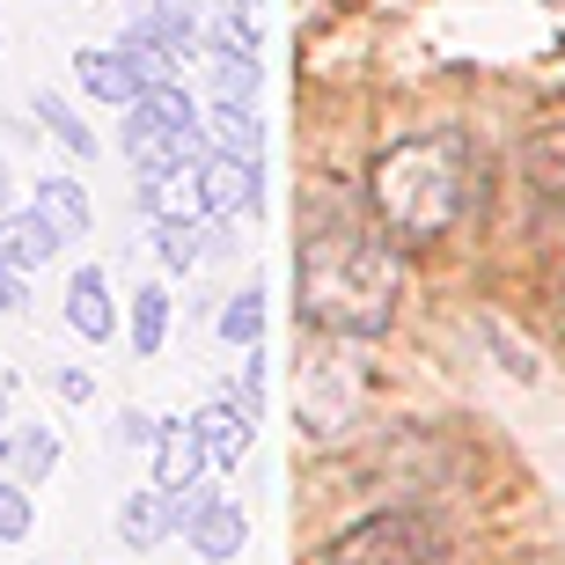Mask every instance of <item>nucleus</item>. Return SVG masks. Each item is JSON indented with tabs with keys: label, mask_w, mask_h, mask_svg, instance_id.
I'll return each mask as SVG.
<instances>
[{
	"label": "nucleus",
	"mask_w": 565,
	"mask_h": 565,
	"mask_svg": "<svg viewBox=\"0 0 565 565\" xmlns=\"http://www.w3.org/2000/svg\"><path fill=\"white\" fill-rule=\"evenodd\" d=\"M367 199H375V221L397 243H434L462 221L470 206V147L462 132H419V140L382 147L375 169H367Z\"/></svg>",
	"instance_id": "f03ea898"
},
{
	"label": "nucleus",
	"mask_w": 565,
	"mask_h": 565,
	"mask_svg": "<svg viewBox=\"0 0 565 565\" xmlns=\"http://www.w3.org/2000/svg\"><path fill=\"white\" fill-rule=\"evenodd\" d=\"M294 287H301V316L345 338H382L397 316L404 265L390 250V228H367L353 213L323 221V206L309 199V228H301V257H294Z\"/></svg>",
	"instance_id": "f257e3e1"
},
{
	"label": "nucleus",
	"mask_w": 565,
	"mask_h": 565,
	"mask_svg": "<svg viewBox=\"0 0 565 565\" xmlns=\"http://www.w3.org/2000/svg\"><path fill=\"white\" fill-rule=\"evenodd\" d=\"M206 88H213V104H257L265 66H257V52H221V44H206Z\"/></svg>",
	"instance_id": "2eb2a0df"
},
{
	"label": "nucleus",
	"mask_w": 565,
	"mask_h": 565,
	"mask_svg": "<svg viewBox=\"0 0 565 565\" xmlns=\"http://www.w3.org/2000/svg\"><path fill=\"white\" fill-rule=\"evenodd\" d=\"M0 456L15 462L22 484H44L60 470V434H52V426H15V434H0Z\"/></svg>",
	"instance_id": "a211bd4d"
},
{
	"label": "nucleus",
	"mask_w": 565,
	"mask_h": 565,
	"mask_svg": "<svg viewBox=\"0 0 565 565\" xmlns=\"http://www.w3.org/2000/svg\"><path fill=\"white\" fill-rule=\"evenodd\" d=\"M250 434H257V426L243 419L235 404H206V412H199V440H206L213 470H235V462L250 456Z\"/></svg>",
	"instance_id": "f3484780"
},
{
	"label": "nucleus",
	"mask_w": 565,
	"mask_h": 565,
	"mask_svg": "<svg viewBox=\"0 0 565 565\" xmlns=\"http://www.w3.org/2000/svg\"><path fill=\"white\" fill-rule=\"evenodd\" d=\"M162 338H169V294L147 279V287L132 294V353L154 360V353H162Z\"/></svg>",
	"instance_id": "5701e85b"
},
{
	"label": "nucleus",
	"mask_w": 565,
	"mask_h": 565,
	"mask_svg": "<svg viewBox=\"0 0 565 565\" xmlns=\"http://www.w3.org/2000/svg\"><path fill=\"white\" fill-rule=\"evenodd\" d=\"M154 434H162V419H147V412H118V440H126V448H154Z\"/></svg>",
	"instance_id": "cd10ccee"
},
{
	"label": "nucleus",
	"mask_w": 565,
	"mask_h": 565,
	"mask_svg": "<svg viewBox=\"0 0 565 565\" xmlns=\"http://www.w3.org/2000/svg\"><path fill=\"white\" fill-rule=\"evenodd\" d=\"M118 44H126V52H132V66L147 74V88H162V82H177V74H184V60H177V52H169L162 38H147L140 22H132V30H126Z\"/></svg>",
	"instance_id": "b1692460"
},
{
	"label": "nucleus",
	"mask_w": 565,
	"mask_h": 565,
	"mask_svg": "<svg viewBox=\"0 0 565 565\" xmlns=\"http://www.w3.org/2000/svg\"><path fill=\"white\" fill-rule=\"evenodd\" d=\"M66 331H74V338H96V345L118 331V309H110L104 265H82V273L66 279Z\"/></svg>",
	"instance_id": "9b49d317"
},
{
	"label": "nucleus",
	"mask_w": 565,
	"mask_h": 565,
	"mask_svg": "<svg viewBox=\"0 0 565 565\" xmlns=\"http://www.w3.org/2000/svg\"><path fill=\"white\" fill-rule=\"evenodd\" d=\"M206 147H221V154H265V126H257V104H206Z\"/></svg>",
	"instance_id": "dca6fc26"
},
{
	"label": "nucleus",
	"mask_w": 565,
	"mask_h": 565,
	"mask_svg": "<svg viewBox=\"0 0 565 565\" xmlns=\"http://www.w3.org/2000/svg\"><path fill=\"white\" fill-rule=\"evenodd\" d=\"M206 470L213 462H206V440H199V419H162V434H154V484L162 492H184Z\"/></svg>",
	"instance_id": "6e6552de"
},
{
	"label": "nucleus",
	"mask_w": 565,
	"mask_h": 565,
	"mask_svg": "<svg viewBox=\"0 0 565 565\" xmlns=\"http://www.w3.org/2000/svg\"><path fill=\"white\" fill-rule=\"evenodd\" d=\"M0 191H8V162H0Z\"/></svg>",
	"instance_id": "2f4dec72"
},
{
	"label": "nucleus",
	"mask_w": 565,
	"mask_h": 565,
	"mask_svg": "<svg viewBox=\"0 0 565 565\" xmlns=\"http://www.w3.org/2000/svg\"><path fill=\"white\" fill-rule=\"evenodd\" d=\"M529 184H536V206L544 213L565 206V126H544L529 140Z\"/></svg>",
	"instance_id": "6ab92c4d"
},
{
	"label": "nucleus",
	"mask_w": 565,
	"mask_h": 565,
	"mask_svg": "<svg viewBox=\"0 0 565 565\" xmlns=\"http://www.w3.org/2000/svg\"><path fill=\"white\" fill-rule=\"evenodd\" d=\"M22 309H30V273L0 265V316H22Z\"/></svg>",
	"instance_id": "bb28decb"
},
{
	"label": "nucleus",
	"mask_w": 565,
	"mask_h": 565,
	"mask_svg": "<svg viewBox=\"0 0 565 565\" xmlns=\"http://www.w3.org/2000/svg\"><path fill=\"white\" fill-rule=\"evenodd\" d=\"M440 558H448V522L434 507H382V514H360L353 529H338L316 565H440Z\"/></svg>",
	"instance_id": "7ed1b4c3"
},
{
	"label": "nucleus",
	"mask_w": 565,
	"mask_h": 565,
	"mask_svg": "<svg viewBox=\"0 0 565 565\" xmlns=\"http://www.w3.org/2000/svg\"><path fill=\"white\" fill-rule=\"evenodd\" d=\"M154 257H162V273H191L206 257V213L199 221H154Z\"/></svg>",
	"instance_id": "4be33fe9"
},
{
	"label": "nucleus",
	"mask_w": 565,
	"mask_h": 565,
	"mask_svg": "<svg viewBox=\"0 0 565 565\" xmlns=\"http://www.w3.org/2000/svg\"><path fill=\"white\" fill-rule=\"evenodd\" d=\"M38 213L66 235V243H82V235L96 228V206H88L82 177H38Z\"/></svg>",
	"instance_id": "4468645a"
},
{
	"label": "nucleus",
	"mask_w": 565,
	"mask_h": 565,
	"mask_svg": "<svg viewBox=\"0 0 565 565\" xmlns=\"http://www.w3.org/2000/svg\"><path fill=\"white\" fill-rule=\"evenodd\" d=\"M199 206L221 213V221H250V213H265V169H257L250 154H221V147H206V154H199Z\"/></svg>",
	"instance_id": "39448f33"
},
{
	"label": "nucleus",
	"mask_w": 565,
	"mask_h": 565,
	"mask_svg": "<svg viewBox=\"0 0 565 565\" xmlns=\"http://www.w3.org/2000/svg\"><path fill=\"white\" fill-rule=\"evenodd\" d=\"M199 147H206V126H199V110L177 82L147 88L140 104H126V154L140 177H162L177 162H199Z\"/></svg>",
	"instance_id": "20e7f679"
},
{
	"label": "nucleus",
	"mask_w": 565,
	"mask_h": 565,
	"mask_svg": "<svg viewBox=\"0 0 565 565\" xmlns=\"http://www.w3.org/2000/svg\"><path fill=\"white\" fill-rule=\"evenodd\" d=\"M228 8H243V15H257V8H265V0H228Z\"/></svg>",
	"instance_id": "c756f323"
},
{
	"label": "nucleus",
	"mask_w": 565,
	"mask_h": 565,
	"mask_svg": "<svg viewBox=\"0 0 565 565\" xmlns=\"http://www.w3.org/2000/svg\"><path fill=\"white\" fill-rule=\"evenodd\" d=\"M213 338H228V345H243L250 353L257 338H265V287H243L221 301V316H213Z\"/></svg>",
	"instance_id": "412c9836"
},
{
	"label": "nucleus",
	"mask_w": 565,
	"mask_h": 565,
	"mask_svg": "<svg viewBox=\"0 0 565 565\" xmlns=\"http://www.w3.org/2000/svg\"><path fill=\"white\" fill-rule=\"evenodd\" d=\"M74 82H82V96H96V104H140L147 96V74L132 66L126 44H82L74 52Z\"/></svg>",
	"instance_id": "423d86ee"
},
{
	"label": "nucleus",
	"mask_w": 565,
	"mask_h": 565,
	"mask_svg": "<svg viewBox=\"0 0 565 565\" xmlns=\"http://www.w3.org/2000/svg\"><path fill=\"white\" fill-rule=\"evenodd\" d=\"M140 206L147 221H199V162H177L162 177H140Z\"/></svg>",
	"instance_id": "ddd939ff"
},
{
	"label": "nucleus",
	"mask_w": 565,
	"mask_h": 565,
	"mask_svg": "<svg viewBox=\"0 0 565 565\" xmlns=\"http://www.w3.org/2000/svg\"><path fill=\"white\" fill-rule=\"evenodd\" d=\"M558 301H565V287H558Z\"/></svg>",
	"instance_id": "473e14b6"
},
{
	"label": "nucleus",
	"mask_w": 565,
	"mask_h": 565,
	"mask_svg": "<svg viewBox=\"0 0 565 565\" xmlns=\"http://www.w3.org/2000/svg\"><path fill=\"white\" fill-rule=\"evenodd\" d=\"M30 529H38V500H30V484L0 478V544H30Z\"/></svg>",
	"instance_id": "393cba45"
},
{
	"label": "nucleus",
	"mask_w": 565,
	"mask_h": 565,
	"mask_svg": "<svg viewBox=\"0 0 565 565\" xmlns=\"http://www.w3.org/2000/svg\"><path fill=\"white\" fill-rule=\"evenodd\" d=\"M30 110H38V126L52 132V140H60L66 154H74V162H96V132H88V118H82L74 104H66V96L38 88V104H30Z\"/></svg>",
	"instance_id": "aec40b11"
},
{
	"label": "nucleus",
	"mask_w": 565,
	"mask_h": 565,
	"mask_svg": "<svg viewBox=\"0 0 565 565\" xmlns=\"http://www.w3.org/2000/svg\"><path fill=\"white\" fill-rule=\"evenodd\" d=\"M0 419H8V382H0Z\"/></svg>",
	"instance_id": "7c9ffc66"
},
{
	"label": "nucleus",
	"mask_w": 565,
	"mask_h": 565,
	"mask_svg": "<svg viewBox=\"0 0 565 565\" xmlns=\"http://www.w3.org/2000/svg\"><path fill=\"white\" fill-rule=\"evenodd\" d=\"M52 382H60V397H66V404H88V397H96V382H88L82 367H60Z\"/></svg>",
	"instance_id": "c85d7f7f"
},
{
	"label": "nucleus",
	"mask_w": 565,
	"mask_h": 565,
	"mask_svg": "<svg viewBox=\"0 0 565 565\" xmlns=\"http://www.w3.org/2000/svg\"><path fill=\"white\" fill-rule=\"evenodd\" d=\"M228 404H235V412H243V419L257 426V412H265V353H257V345H250V360H243V375H235Z\"/></svg>",
	"instance_id": "a878e982"
},
{
	"label": "nucleus",
	"mask_w": 565,
	"mask_h": 565,
	"mask_svg": "<svg viewBox=\"0 0 565 565\" xmlns=\"http://www.w3.org/2000/svg\"><path fill=\"white\" fill-rule=\"evenodd\" d=\"M140 30L162 38L177 60H191V52H206V0H147Z\"/></svg>",
	"instance_id": "f8f14e48"
},
{
	"label": "nucleus",
	"mask_w": 565,
	"mask_h": 565,
	"mask_svg": "<svg viewBox=\"0 0 565 565\" xmlns=\"http://www.w3.org/2000/svg\"><path fill=\"white\" fill-rule=\"evenodd\" d=\"M243 536H250V522H243V507H235V500H221V492H213V500H206V507H199V514L184 522V544L199 551L206 565H228L235 551H243Z\"/></svg>",
	"instance_id": "9d476101"
},
{
	"label": "nucleus",
	"mask_w": 565,
	"mask_h": 565,
	"mask_svg": "<svg viewBox=\"0 0 565 565\" xmlns=\"http://www.w3.org/2000/svg\"><path fill=\"white\" fill-rule=\"evenodd\" d=\"M60 250H66V235L52 228L38 206L0 213V265H15V273H44V265H52Z\"/></svg>",
	"instance_id": "0eeeda50"
},
{
	"label": "nucleus",
	"mask_w": 565,
	"mask_h": 565,
	"mask_svg": "<svg viewBox=\"0 0 565 565\" xmlns=\"http://www.w3.org/2000/svg\"><path fill=\"white\" fill-rule=\"evenodd\" d=\"M118 536H126L132 551H154V544H169V536H184L177 492H162V484H140V492L118 507Z\"/></svg>",
	"instance_id": "1a4fd4ad"
}]
</instances>
